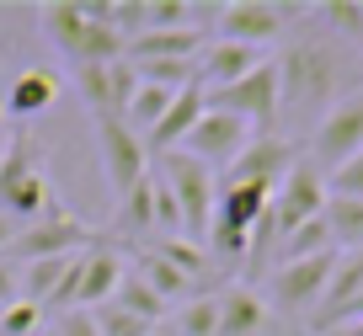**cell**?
Instances as JSON below:
<instances>
[{
  "label": "cell",
  "mask_w": 363,
  "mask_h": 336,
  "mask_svg": "<svg viewBox=\"0 0 363 336\" xmlns=\"http://www.w3.org/2000/svg\"><path fill=\"white\" fill-rule=\"evenodd\" d=\"M272 65H278V118L305 112V118L320 123V112L342 101V69L347 65H342V48L326 33H310L299 43H289L284 59H272Z\"/></svg>",
  "instance_id": "cell-1"
},
{
  "label": "cell",
  "mask_w": 363,
  "mask_h": 336,
  "mask_svg": "<svg viewBox=\"0 0 363 336\" xmlns=\"http://www.w3.org/2000/svg\"><path fill=\"white\" fill-rule=\"evenodd\" d=\"M0 213L11 224H43L54 213H65L48 171L38 166V150L27 128H11V145H6V160H0Z\"/></svg>",
  "instance_id": "cell-2"
},
{
  "label": "cell",
  "mask_w": 363,
  "mask_h": 336,
  "mask_svg": "<svg viewBox=\"0 0 363 336\" xmlns=\"http://www.w3.org/2000/svg\"><path fill=\"white\" fill-rule=\"evenodd\" d=\"M160 181H166V192L177 198L182 235L203 246L208 224H214V203H219V171L203 166L198 155H187V150H171V155H160Z\"/></svg>",
  "instance_id": "cell-3"
},
{
  "label": "cell",
  "mask_w": 363,
  "mask_h": 336,
  "mask_svg": "<svg viewBox=\"0 0 363 336\" xmlns=\"http://www.w3.org/2000/svg\"><path fill=\"white\" fill-rule=\"evenodd\" d=\"M203 101L230 112V118H240L251 134H278V65L262 59L246 80H235L225 91H203Z\"/></svg>",
  "instance_id": "cell-4"
},
{
  "label": "cell",
  "mask_w": 363,
  "mask_h": 336,
  "mask_svg": "<svg viewBox=\"0 0 363 336\" xmlns=\"http://www.w3.org/2000/svg\"><path fill=\"white\" fill-rule=\"evenodd\" d=\"M358 150H363V96H342L337 107L320 112L305 160L320 171V177H331V171H337L342 160H352Z\"/></svg>",
  "instance_id": "cell-5"
},
{
  "label": "cell",
  "mask_w": 363,
  "mask_h": 336,
  "mask_svg": "<svg viewBox=\"0 0 363 336\" xmlns=\"http://www.w3.org/2000/svg\"><path fill=\"white\" fill-rule=\"evenodd\" d=\"M102 240V230H91L86 219H75V213H54V219H43V224H27V230H16V240H11V251H6V262H43V257H75V251H86V246H96Z\"/></svg>",
  "instance_id": "cell-6"
},
{
  "label": "cell",
  "mask_w": 363,
  "mask_h": 336,
  "mask_svg": "<svg viewBox=\"0 0 363 336\" xmlns=\"http://www.w3.org/2000/svg\"><path fill=\"white\" fill-rule=\"evenodd\" d=\"M123 246H113V240H96V246H86L75 257V272H69V310H102V304H113L118 283H123Z\"/></svg>",
  "instance_id": "cell-7"
},
{
  "label": "cell",
  "mask_w": 363,
  "mask_h": 336,
  "mask_svg": "<svg viewBox=\"0 0 363 336\" xmlns=\"http://www.w3.org/2000/svg\"><path fill=\"white\" fill-rule=\"evenodd\" d=\"M69 86L80 91L91 123H96V118H123V107L139 91V69L128 65V59H113V65H75L69 69Z\"/></svg>",
  "instance_id": "cell-8"
},
{
  "label": "cell",
  "mask_w": 363,
  "mask_h": 336,
  "mask_svg": "<svg viewBox=\"0 0 363 336\" xmlns=\"http://www.w3.org/2000/svg\"><path fill=\"white\" fill-rule=\"evenodd\" d=\"M331 267H337V251H326V257H305V262H284V267L267 278V310H278V315L315 310L320 293H326Z\"/></svg>",
  "instance_id": "cell-9"
},
{
  "label": "cell",
  "mask_w": 363,
  "mask_h": 336,
  "mask_svg": "<svg viewBox=\"0 0 363 336\" xmlns=\"http://www.w3.org/2000/svg\"><path fill=\"white\" fill-rule=\"evenodd\" d=\"M96 150H102V171L113 181V192H134L150 177V150L123 118H96Z\"/></svg>",
  "instance_id": "cell-10"
},
{
  "label": "cell",
  "mask_w": 363,
  "mask_h": 336,
  "mask_svg": "<svg viewBox=\"0 0 363 336\" xmlns=\"http://www.w3.org/2000/svg\"><path fill=\"white\" fill-rule=\"evenodd\" d=\"M326 177H320L310 160H294L289 166V177L272 187V219H278V230H299V224H310V219H320L326 213Z\"/></svg>",
  "instance_id": "cell-11"
},
{
  "label": "cell",
  "mask_w": 363,
  "mask_h": 336,
  "mask_svg": "<svg viewBox=\"0 0 363 336\" xmlns=\"http://www.w3.org/2000/svg\"><path fill=\"white\" fill-rule=\"evenodd\" d=\"M208 38L267 48L284 38V6H267V0H219V16H214V33Z\"/></svg>",
  "instance_id": "cell-12"
},
{
  "label": "cell",
  "mask_w": 363,
  "mask_h": 336,
  "mask_svg": "<svg viewBox=\"0 0 363 336\" xmlns=\"http://www.w3.org/2000/svg\"><path fill=\"white\" fill-rule=\"evenodd\" d=\"M251 139H257V134H251L240 118H230V112H219V107H208V101H203V118H198V128L187 134V145H182V150L198 155L203 166H214L219 177H225V166L251 145Z\"/></svg>",
  "instance_id": "cell-13"
},
{
  "label": "cell",
  "mask_w": 363,
  "mask_h": 336,
  "mask_svg": "<svg viewBox=\"0 0 363 336\" xmlns=\"http://www.w3.org/2000/svg\"><path fill=\"white\" fill-rule=\"evenodd\" d=\"M294 145H289L284 134H257L246 150H240L235 160L225 166V177L219 181H257V187H278V181L289 177V166H294Z\"/></svg>",
  "instance_id": "cell-14"
},
{
  "label": "cell",
  "mask_w": 363,
  "mask_h": 336,
  "mask_svg": "<svg viewBox=\"0 0 363 336\" xmlns=\"http://www.w3.org/2000/svg\"><path fill=\"white\" fill-rule=\"evenodd\" d=\"M262 59H267L262 48L219 43V38H208V48L198 54V86H203V91H225V86H235V80H246Z\"/></svg>",
  "instance_id": "cell-15"
},
{
  "label": "cell",
  "mask_w": 363,
  "mask_h": 336,
  "mask_svg": "<svg viewBox=\"0 0 363 336\" xmlns=\"http://www.w3.org/2000/svg\"><path fill=\"white\" fill-rule=\"evenodd\" d=\"M91 16H86V0H54V6H43L38 11V33L48 38V43L59 48V54L75 65L80 59V48H86V38H91Z\"/></svg>",
  "instance_id": "cell-16"
},
{
  "label": "cell",
  "mask_w": 363,
  "mask_h": 336,
  "mask_svg": "<svg viewBox=\"0 0 363 336\" xmlns=\"http://www.w3.org/2000/svg\"><path fill=\"white\" fill-rule=\"evenodd\" d=\"M198 118H203V86L177 91V96H171V107H166V118L150 128L145 150H155V155H171V150H182V145H187V134L198 128Z\"/></svg>",
  "instance_id": "cell-17"
},
{
  "label": "cell",
  "mask_w": 363,
  "mask_h": 336,
  "mask_svg": "<svg viewBox=\"0 0 363 336\" xmlns=\"http://www.w3.org/2000/svg\"><path fill=\"white\" fill-rule=\"evenodd\" d=\"M59 91H65V80L54 75V69H22V75L11 80V91H6V118H16V128L27 123V118H38V112H48L59 101Z\"/></svg>",
  "instance_id": "cell-18"
},
{
  "label": "cell",
  "mask_w": 363,
  "mask_h": 336,
  "mask_svg": "<svg viewBox=\"0 0 363 336\" xmlns=\"http://www.w3.org/2000/svg\"><path fill=\"white\" fill-rule=\"evenodd\" d=\"M214 299H219V336H267L272 310H267L262 293L225 289V293H214Z\"/></svg>",
  "instance_id": "cell-19"
},
{
  "label": "cell",
  "mask_w": 363,
  "mask_h": 336,
  "mask_svg": "<svg viewBox=\"0 0 363 336\" xmlns=\"http://www.w3.org/2000/svg\"><path fill=\"white\" fill-rule=\"evenodd\" d=\"M155 192H160V181L145 177L134 192H123V198H118L113 230H107V240H113V246H123L128 235H150V240H155Z\"/></svg>",
  "instance_id": "cell-20"
},
{
  "label": "cell",
  "mask_w": 363,
  "mask_h": 336,
  "mask_svg": "<svg viewBox=\"0 0 363 336\" xmlns=\"http://www.w3.org/2000/svg\"><path fill=\"white\" fill-rule=\"evenodd\" d=\"M208 48V33L198 27H177V33H139L128 38V59L145 65V59H198Z\"/></svg>",
  "instance_id": "cell-21"
},
{
  "label": "cell",
  "mask_w": 363,
  "mask_h": 336,
  "mask_svg": "<svg viewBox=\"0 0 363 336\" xmlns=\"http://www.w3.org/2000/svg\"><path fill=\"white\" fill-rule=\"evenodd\" d=\"M128 272H134V278H145L166 304H187V299H193V289H198L187 272H177L166 257H155V251H145V246L134 251V267H128Z\"/></svg>",
  "instance_id": "cell-22"
},
{
  "label": "cell",
  "mask_w": 363,
  "mask_h": 336,
  "mask_svg": "<svg viewBox=\"0 0 363 336\" xmlns=\"http://www.w3.org/2000/svg\"><path fill=\"white\" fill-rule=\"evenodd\" d=\"M326 230L337 251H363V198H326Z\"/></svg>",
  "instance_id": "cell-23"
},
{
  "label": "cell",
  "mask_w": 363,
  "mask_h": 336,
  "mask_svg": "<svg viewBox=\"0 0 363 336\" xmlns=\"http://www.w3.org/2000/svg\"><path fill=\"white\" fill-rule=\"evenodd\" d=\"M113 304H118V310H128V315H139V320H150V325H166V310H171V304L160 299V293L150 289L145 278H134V272H123V283H118Z\"/></svg>",
  "instance_id": "cell-24"
},
{
  "label": "cell",
  "mask_w": 363,
  "mask_h": 336,
  "mask_svg": "<svg viewBox=\"0 0 363 336\" xmlns=\"http://www.w3.org/2000/svg\"><path fill=\"white\" fill-rule=\"evenodd\" d=\"M326 251H337V246H331L326 213H320V219L299 224V230H289V235L278 240V267H284V262H305V257H326Z\"/></svg>",
  "instance_id": "cell-25"
},
{
  "label": "cell",
  "mask_w": 363,
  "mask_h": 336,
  "mask_svg": "<svg viewBox=\"0 0 363 336\" xmlns=\"http://www.w3.org/2000/svg\"><path fill=\"white\" fill-rule=\"evenodd\" d=\"M310 16H320L331 43H337V38L363 43V0H320V6H310Z\"/></svg>",
  "instance_id": "cell-26"
},
{
  "label": "cell",
  "mask_w": 363,
  "mask_h": 336,
  "mask_svg": "<svg viewBox=\"0 0 363 336\" xmlns=\"http://www.w3.org/2000/svg\"><path fill=\"white\" fill-rule=\"evenodd\" d=\"M145 251H155V257H166L177 272H187V278H203L208 272V246H198V240L187 235H160V240H145Z\"/></svg>",
  "instance_id": "cell-27"
},
{
  "label": "cell",
  "mask_w": 363,
  "mask_h": 336,
  "mask_svg": "<svg viewBox=\"0 0 363 336\" xmlns=\"http://www.w3.org/2000/svg\"><path fill=\"white\" fill-rule=\"evenodd\" d=\"M171 96H177V91H160V86H145V80H139V91H134V101H128L123 107V123L134 128L139 139H150V128L160 123V118H166V107H171Z\"/></svg>",
  "instance_id": "cell-28"
},
{
  "label": "cell",
  "mask_w": 363,
  "mask_h": 336,
  "mask_svg": "<svg viewBox=\"0 0 363 336\" xmlns=\"http://www.w3.org/2000/svg\"><path fill=\"white\" fill-rule=\"evenodd\" d=\"M171 331L177 336H219V299L214 293H193V299L177 310Z\"/></svg>",
  "instance_id": "cell-29"
},
{
  "label": "cell",
  "mask_w": 363,
  "mask_h": 336,
  "mask_svg": "<svg viewBox=\"0 0 363 336\" xmlns=\"http://www.w3.org/2000/svg\"><path fill=\"white\" fill-rule=\"evenodd\" d=\"M38 331H43V310L38 304L16 299V304L0 310V336H38Z\"/></svg>",
  "instance_id": "cell-30"
},
{
  "label": "cell",
  "mask_w": 363,
  "mask_h": 336,
  "mask_svg": "<svg viewBox=\"0 0 363 336\" xmlns=\"http://www.w3.org/2000/svg\"><path fill=\"white\" fill-rule=\"evenodd\" d=\"M96 331L102 336H145V331H155V325L128 315V310H118V304H102V310H96Z\"/></svg>",
  "instance_id": "cell-31"
},
{
  "label": "cell",
  "mask_w": 363,
  "mask_h": 336,
  "mask_svg": "<svg viewBox=\"0 0 363 336\" xmlns=\"http://www.w3.org/2000/svg\"><path fill=\"white\" fill-rule=\"evenodd\" d=\"M326 192L331 198H363V150L352 160H342V166L326 177Z\"/></svg>",
  "instance_id": "cell-32"
},
{
  "label": "cell",
  "mask_w": 363,
  "mask_h": 336,
  "mask_svg": "<svg viewBox=\"0 0 363 336\" xmlns=\"http://www.w3.org/2000/svg\"><path fill=\"white\" fill-rule=\"evenodd\" d=\"M54 336H102V331H96V315L91 310H65L59 325H54Z\"/></svg>",
  "instance_id": "cell-33"
},
{
  "label": "cell",
  "mask_w": 363,
  "mask_h": 336,
  "mask_svg": "<svg viewBox=\"0 0 363 336\" xmlns=\"http://www.w3.org/2000/svg\"><path fill=\"white\" fill-rule=\"evenodd\" d=\"M16 299H22V267L0 257V310H6V304H16Z\"/></svg>",
  "instance_id": "cell-34"
},
{
  "label": "cell",
  "mask_w": 363,
  "mask_h": 336,
  "mask_svg": "<svg viewBox=\"0 0 363 336\" xmlns=\"http://www.w3.org/2000/svg\"><path fill=\"white\" fill-rule=\"evenodd\" d=\"M11 240H16V224L6 219V213H0V257H6V251H11Z\"/></svg>",
  "instance_id": "cell-35"
},
{
  "label": "cell",
  "mask_w": 363,
  "mask_h": 336,
  "mask_svg": "<svg viewBox=\"0 0 363 336\" xmlns=\"http://www.w3.org/2000/svg\"><path fill=\"white\" fill-rule=\"evenodd\" d=\"M6 145H11V123L0 128V160H6Z\"/></svg>",
  "instance_id": "cell-36"
},
{
  "label": "cell",
  "mask_w": 363,
  "mask_h": 336,
  "mask_svg": "<svg viewBox=\"0 0 363 336\" xmlns=\"http://www.w3.org/2000/svg\"><path fill=\"white\" fill-rule=\"evenodd\" d=\"M145 336H177V331H171V320H166V325H155V331H145Z\"/></svg>",
  "instance_id": "cell-37"
},
{
  "label": "cell",
  "mask_w": 363,
  "mask_h": 336,
  "mask_svg": "<svg viewBox=\"0 0 363 336\" xmlns=\"http://www.w3.org/2000/svg\"><path fill=\"white\" fill-rule=\"evenodd\" d=\"M38 336H43V331H38Z\"/></svg>",
  "instance_id": "cell-38"
}]
</instances>
